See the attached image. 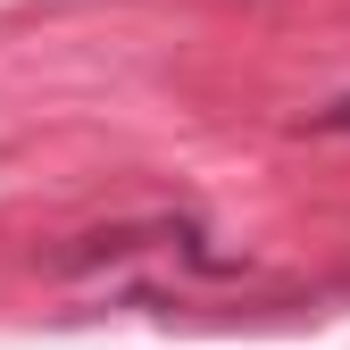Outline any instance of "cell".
Listing matches in <instances>:
<instances>
[{"instance_id": "obj_1", "label": "cell", "mask_w": 350, "mask_h": 350, "mask_svg": "<svg viewBox=\"0 0 350 350\" xmlns=\"http://www.w3.org/2000/svg\"><path fill=\"white\" fill-rule=\"evenodd\" d=\"M134 258H175V267H192V275H242V258L217 250L208 226H200V217H184V208L125 217V226H92V234L59 242L42 267H51V275H109V267H134Z\"/></svg>"}, {"instance_id": "obj_2", "label": "cell", "mask_w": 350, "mask_h": 350, "mask_svg": "<svg viewBox=\"0 0 350 350\" xmlns=\"http://www.w3.org/2000/svg\"><path fill=\"white\" fill-rule=\"evenodd\" d=\"M300 134H317V142H350V92H334L325 109L300 117Z\"/></svg>"}]
</instances>
